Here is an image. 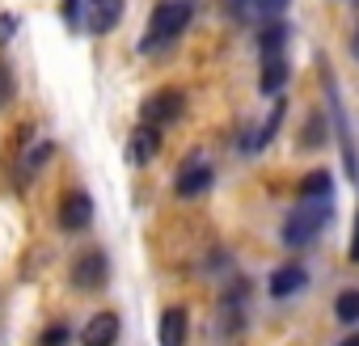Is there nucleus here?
I'll use <instances>...</instances> for the list:
<instances>
[{
  "label": "nucleus",
  "instance_id": "obj_1",
  "mask_svg": "<svg viewBox=\"0 0 359 346\" xmlns=\"http://www.w3.org/2000/svg\"><path fill=\"white\" fill-rule=\"evenodd\" d=\"M191 18H195V0H161V5L152 9V18H148V34L140 39V51L152 55V51L169 47L191 26Z\"/></svg>",
  "mask_w": 359,
  "mask_h": 346
},
{
  "label": "nucleus",
  "instance_id": "obj_2",
  "mask_svg": "<svg viewBox=\"0 0 359 346\" xmlns=\"http://www.w3.org/2000/svg\"><path fill=\"white\" fill-rule=\"evenodd\" d=\"M321 85H325V106H330V118H334V135H338V148H342V165H346V178L359 182V148H355V135L346 127V110L338 102V89H334V72L330 64L321 60Z\"/></svg>",
  "mask_w": 359,
  "mask_h": 346
},
{
  "label": "nucleus",
  "instance_id": "obj_3",
  "mask_svg": "<svg viewBox=\"0 0 359 346\" xmlns=\"http://www.w3.org/2000/svg\"><path fill=\"white\" fill-rule=\"evenodd\" d=\"M330 224V203H300L287 220H283V245L287 249H304L321 237V228Z\"/></svg>",
  "mask_w": 359,
  "mask_h": 346
},
{
  "label": "nucleus",
  "instance_id": "obj_4",
  "mask_svg": "<svg viewBox=\"0 0 359 346\" xmlns=\"http://www.w3.org/2000/svg\"><path fill=\"white\" fill-rule=\"evenodd\" d=\"M182 110H187L182 89H156L152 97H144V106H140V123H148V127H169V123L182 118Z\"/></svg>",
  "mask_w": 359,
  "mask_h": 346
},
{
  "label": "nucleus",
  "instance_id": "obj_5",
  "mask_svg": "<svg viewBox=\"0 0 359 346\" xmlns=\"http://www.w3.org/2000/svg\"><path fill=\"white\" fill-rule=\"evenodd\" d=\"M212 182H216V169H212L203 156H191V160L182 165V173H177L173 191H177V199H199V195L212 191Z\"/></svg>",
  "mask_w": 359,
  "mask_h": 346
},
{
  "label": "nucleus",
  "instance_id": "obj_6",
  "mask_svg": "<svg viewBox=\"0 0 359 346\" xmlns=\"http://www.w3.org/2000/svg\"><path fill=\"white\" fill-rule=\"evenodd\" d=\"M93 220V199L85 191H68L64 203H60V228L64 233H85Z\"/></svg>",
  "mask_w": 359,
  "mask_h": 346
},
{
  "label": "nucleus",
  "instance_id": "obj_7",
  "mask_svg": "<svg viewBox=\"0 0 359 346\" xmlns=\"http://www.w3.org/2000/svg\"><path fill=\"white\" fill-rule=\"evenodd\" d=\"M156 152H161V127L140 123V127L131 131V139H127V160H131L135 169H144V165L156 160Z\"/></svg>",
  "mask_w": 359,
  "mask_h": 346
},
{
  "label": "nucleus",
  "instance_id": "obj_8",
  "mask_svg": "<svg viewBox=\"0 0 359 346\" xmlns=\"http://www.w3.org/2000/svg\"><path fill=\"white\" fill-rule=\"evenodd\" d=\"M106 279H110V266H106V254H81L76 258V266H72V283L81 287V291H97V287H106Z\"/></svg>",
  "mask_w": 359,
  "mask_h": 346
},
{
  "label": "nucleus",
  "instance_id": "obj_9",
  "mask_svg": "<svg viewBox=\"0 0 359 346\" xmlns=\"http://www.w3.org/2000/svg\"><path fill=\"white\" fill-rule=\"evenodd\" d=\"M118 18H123V0H89L81 26H85L89 34H110V30L118 26Z\"/></svg>",
  "mask_w": 359,
  "mask_h": 346
},
{
  "label": "nucleus",
  "instance_id": "obj_10",
  "mask_svg": "<svg viewBox=\"0 0 359 346\" xmlns=\"http://www.w3.org/2000/svg\"><path fill=\"white\" fill-rule=\"evenodd\" d=\"M118 333H123L118 312H97V317H89V325L81 333V346H114Z\"/></svg>",
  "mask_w": 359,
  "mask_h": 346
},
{
  "label": "nucleus",
  "instance_id": "obj_11",
  "mask_svg": "<svg viewBox=\"0 0 359 346\" xmlns=\"http://www.w3.org/2000/svg\"><path fill=\"white\" fill-rule=\"evenodd\" d=\"M304 287H309V270L296 266V262H287V266H279V270L271 275V296H275V300H287V296H296V291H304Z\"/></svg>",
  "mask_w": 359,
  "mask_h": 346
},
{
  "label": "nucleus",
  "instance_id": "obj_12",
  "mask_svg": "<svg viewBox=\"0 0 359 346\" xmlns=\"http://www.w3.org/2000/svg\"><path fill=\"white\" fill-rule=\"evenodd\" d=\"M287 76H292L287 60H283V55H266V60H262V76H258V89H262L266 97H279V93H283V85H287Z\"/></svg>",
  "mask_w": 359,
  "mask_h": 346
},
{
  "label": "nucleus",
  "instance_id": "obj_13",
  "mask_svg": "<svg viewBox=\"0 0 359 346\" xmlns=\"http://www.w3.org/2000/svg\"><path fill=\"white\" fill-rule=\"evenodd\" d=\"M187 329H191V321H187V308H165L161 312V346H187Z\"/></svg>",
  "mask_w": 359,
  "mask_h": 346
},
{
  "label": "nucleus",
  "instance_id": "obj_14",
  "mask_svg": "<svg viewBox=\"0 0 359 346\" xmlns=\"http://www.w3.org/2000/svg\"><path fill=\"white\" fill-rule=\"evenodd\" d=\"M287 30H292V26H287L283 18H271V22L258 30V51H262V60H266V55H283V47H287Z\"/></svg>",
  "mask_w": 359,
  "mask_h": 346
},
{
  "label": "nucleus",
  "instance_id": "obj_15",
  "mask_svg": "<svg viewBox=\"0 0 359 346\" xmlns=\"http://www.w3.org/2000/svg\"><path fill=\"white\" fill-rule=\"evenodd\" d=\"M300 199H309V203H330L334 199V178L325 169H313L309 178L300 182Z\"/></svg>",
  "mask_w": 359,
  "mask_h": 346
},
{
  "label": "nucleus",
  "instance_id": "obj_16",
  "mask_svg": "<svg viewBox=\"0 0 359 346\" xmlns=\"http://www.w3.org/2000/svg\"><path fill=\"white\" fill-rule=\"evenodd\" d=\"M334 312H338V321L355 325V321H359V287H346V291H338V300H334Z\"/></svg>",
  "mask_w": 359,
  "mask_h": 346
},
{
  "label": "nucleus",
  "instance_id": "obj_17",
  "mask_svg": "<svg viewBox=\"0 0 359 346\" xmlns=\"http://www.w3.org/2000/svg\"><path fill=\"white\" fill-rule=\"evenodd\" d=\"M51 156H55V148H51V144H39V148H34V152L22 160V165H26V169H22V182H26V178H34V173H39V169H43Z\"/></svg>",
  "mask_w": 359,
  "mask_h": 346
},
{
  "label": "nucleus",
  "instance_id": "obj_18",
  "mask_svg": "<svg viewBox=\"0 0 359 346\" xmlns=\"http://www.w3.org/2000/svg\"><path fill=\"white\" fill-rule=\"evenodd\" d=\"M321 131H325L321 114H317V118H309V123H304V144H309V148H321V139H325Z\"/></svg>",
  "mask_w": 359,
  "mask_h": 346
},
{
  "label": "nucleus",
  "instance_id": "obj_19",
  "mask_svg": "<svg viewBox=\"0 0 359 346\" xmlns=\"http://www.w3.org/2000/svg\"><path fill=\"white\" fill-rule=\"evenodd\" d=\"M43 346H68V325H47L43 329Z\"/></svg>",
  "mask_w": 359,
  "mask_h": 346
},
{
  "label": "nucleus",
  "instance_id": "obj_20",
  "mask_svg": "<svg viewBox=\"0 0 359 346\" xmlns=\"http://www.w3.org/2000/svg\"><path fill=\"white\" fill-rule=\"evenodd\" d=\"M13 97V76H9V64H0V106Z\"/></svg>",
  "mask_w": 359,
  "mask_h": 346
},
{
  "label": "nucleus",
  "instance_id": "obj_21",
  "mask_svg": "<svg viewBox=\"0 0 359 346\" xmlns=\"http://www.w3.org/2000/svg\"><path fill=\"white\" fill-rule=\"evenodd\" d=\"M13 30H18V18L13 13H0V47L13 39Z\"/></svg>",
  "mask_w": 359,
  "mask_h": 346
},
{
  "label": "nucleus",
  "instance_id": "obj_22",
  "mask_svg": "<svg viewBox=\"0 0 359 346\" xmlns=\"http://www.w3.org/2000/svg\"><path fill=\"white\" fill-rule=\"evenodd\" d=\"M64 18L68 22H81V0H64Z\"/></svg>",
  "mask_w": 359,
  "mask_h": 346
},
{
  "label": "nucleus",
  "instance_id": "obj_23",
  "mask_svg": "<svg viewBox=\"0 0 359 346\" xmlns=\"http://www.w3.org/2000/svg\"><path fill=\"white\" fill-rule=\"evenodd\" d=\"M351 258L359 262V212H355V245H351Z\"/></svg>",
  "mask_w": 359,
  "mask_h": 346
},
{
  "label": "nucleus",
  "instance_id": "obj_24",
  "mask_svg": "<svg viewBox=\"0 0 359 346\" xmlns=\"http://www.w3.org/2000/svg\"><path fill=\"white\" fill-rule=\"evenodd\" d=\"M338 346H359V333H351V338H342Z\"/></svg>",
  "mask_w": 359,
  "mask_h": 346
},
{
  "label": "nucleus",
  "instance_id": "obj_25",
  "mask_svg": "<svg viewBox=\"0 0 359 346\" xmlns=\"http://www.w3.org/2000/svg\"><path fill=\"white\" fill-rule=\"evenodd\" d=\"M355 55H359V34H355Z\"/></svg>",
  "mask_w": 359,
  "mask_h": 346
}]
</instances>
